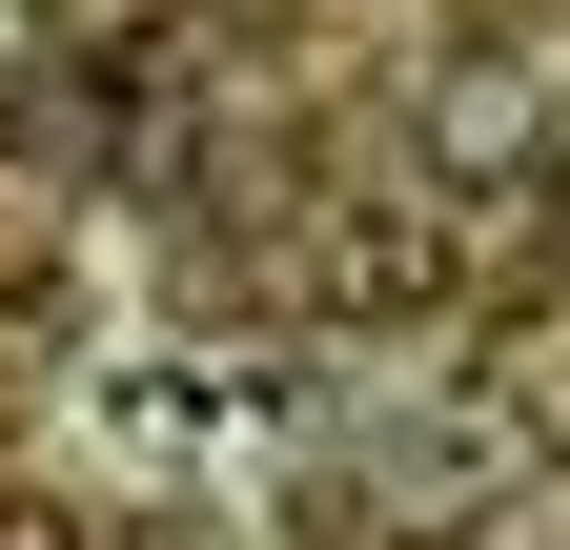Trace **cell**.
<instances>
[{"instance_id": "6da1fadb", "label": "cell", "mask_w": 570, "mask_h": 550, "mask_svg": "<svg viewBox=\"0 0 570 550\" xmlns=\"http://www.w3.org/2000/svg\"><path fill=\"white\" fill-rule=\"evenodd\" d=\"M326 286H346V306H428V286H449V225H407V204H367V225L326 245Z\"/></svg>"}, {"instance_id": "7a4b0ae2", "label": "cell", "mask_w": 570, "mask_h": 550, "mask_svg": "<svg viewBox=\"0 0 570 550\" xmlns=\"http://www.w3.org/2000/svg\"><path fill=\"white\" fill-rule=\"evenodd\" d=\"M510 407H530V429H570V326H530V367H510Z\"/></svg>"}, {"instance_id": "3957f363", "label": "cell", "mask_w": 570, "mask_h": 550, "mask_svg": "<svg viewBox=\"0 0 570 550\" xmlns=\"http://www.w3.org/2000/svg\"><path fill=\"white\" fill-rule=\"evenodd\" d=\"M0 550H82V530H61V510H0Z\"/></svg>"}]
</instances>
